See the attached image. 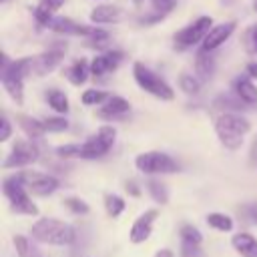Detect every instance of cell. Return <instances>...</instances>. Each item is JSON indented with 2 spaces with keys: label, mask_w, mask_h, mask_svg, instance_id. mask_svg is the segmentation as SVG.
<instances>
[{
  "label": "cell",
  "mask_w": 257,
  "mask_h": 257,
  "mask_svg": "<svg viewBox=\"0 0 257 257\" xmlns=\"http://www.w3.org/2000/svg\"><path fill=\"white\" fill-rule=\"evenodd\" d=\"M34 70V58L24 56L18 60H12L2 54V72H0V80L4 90L12 96V100L16 104L24 102V78Z\"/></svg>",
  "instance_id": "cell-1"
},
{
  "label": "cell",
  "mask_w": 257,
  "mask_h": 257,
  "mask_svg": "<svg viewBox=\"0 0 257 257\" xmlns=\"http://www.w3.org/2000/svg\"><path fill=\"white\" fill-rule=\"evenodd\" d=\"M249 131H251L249 118L239 112H221L215 118V133L221 145L229 151H237L243 145V139Z\"/></svg>",
  "instance_id": "cell-2"
},
{
  "label": "cell",
  "mask_w": 257,
  "mask_h": 257,
  "mask_svg": "<svg viewBox=\"0 0 257 257\" xmlns=\"http://www.w3.org/2000/svg\"><path fill=\"white\" fill-rule=\"evenodd\" d=\"M32 239L48 245H72L76 239V229L64 221L52 219V217H42L38 219L32 229Z\"/></svg>",
  "instance_id": "cell-3"
},
{
  "label": "cell",
  "mask_w": 257,
  "mask_h": 257,
  "mask_svg": "<svg viewBox=\"0 0 257 257\" xmlns=\"http://www.w3.org/2000/svg\"><path fill=\"white\" fill-rule=\"evenodd\" d=\"M133 76H135V82L139 84V88L153 94L155 98H161V100H173L175 98V90L165 82V78H161L155 70H151L143 62L133 64Z\"/></svg>",
  "instance_id": "cell-4"
},
{
  "label": "cell",
  "mask_w": 257,
  "mask_h": 257,
  "mask_svg": "<svg viewBox=\"0 0 257 257\" xmlns=\"http://www.w3.org/2000/svg\"><path fill=\"white\" fill-rule=\"evenodd\" d=\"M114 141H116V128L110 124H104L78 147V159H88V161L102 159L112 149Z\"/></svg>",
  "instance_id": "cell-5"
},
{
  "label": "cell",
  "mask_w": 257,
  "mask_h": 257,
  "mask_svg": "<svg viewBox=\"0 0 257 257\" xmlns=\"http://www.w3.org/2000/svg\"><path fill=\"white\" fill-rule=\"evenodd\" d=\"M2 191H4V195H6V199H8V203H10V207H12L14 213L32 215V217L38 215V207L34 205V201L30 199L26 187L22 185V181L16 175L6 177L2 181Z\"/></svg>",
  "instance_id": "cell-6"
},
{
  "label": "cell",
  "mask_w": 257,
  "mask_h": 257,
  "mask_svg": "<svg viewBox=\"0 0 257 257\" xmlns=\"http://www.w3.org/2000/svg\"><path fill=\"white\" fill-rule=\"evenodd\" d=\"M135 167L145 175H169V173L179 171L177 161L173 157H169L167 153H161V151L141 153L135 159Z\"/></svg>",
  "instance_id": "cell-7"
},
{
  "label": "cell",
  "mask_w": 257,
  "mask_h": 257,
  "mask_svg": "<svg viewBox=\"0 0 257 257\" xmlns=\"http://www.w3.org/2000/svg\"><path fill=\"white\" fill-rule=\"evenodd\" d=\"M211 28H213V18L211 16H199V18H195L191 24H187L185 28H181L175 34V42H177L179 48L195 46V44L205 40V36L209 34Z\"/></svg>",
  "instance_id": "cell-8"
},
{
  "label": "cell",
  "mask_w": 257,
  "mask_h": 257,
  "mask_svg": "<svg viewBox=\"0 0 257 257\" xmlns=\"http://www.w3.org/2000/svg\"><path fill=\"white\" fill-rule=\"evenodd\" d=\"M40 157V149L34 141H16L6 157V161L2 163L4 169H22V167H28L32 163H36Z\"/></svg>",
  "instance_id": "cell-9"
},
{
  "label": "cell",
  "mask_w": 257,
  "mask_h": 257,
  "mask_svg": "<svg viewBox=\"0 0 257 257\" xmlns=\"http://www.w3.org/2000/svg\"><path fill=\"white\" fill-rule=\"evenodd\" d=\"M16 177L22 181V185L26 187L28 193L38 195V197H46L52 195L58 189V179L46 173H38V171H20L16 173Z\"/></svg>",
  "instance_id": "cell-10"
},
{
  "label": "cell",
  "mask_w": 257,
  "mask_h": 257,
  "mask_svg": "<svg viewBox=\"0 0 257 257\" xmlns=\"http://www.w3.org/2000/svg\"><path fill=\"white\" fill-rule=\"evenodd\" d=\"M64 56H66V44L64 42H54L50 48H46L42 54H38L34 58V72L38 76H44V74L52 72L62 62Z\"/></svg>",
  "instance_id": "cell-11"
},
{
  "label": "cell",
  "mask_w": 257,
  "mask_h": 257,
  "mask_svg": "<svg viewBox=\"0 0 257 257\" xmlns=\"http://www.w3.org/2000/svg\"><path fill=\"white\" fill-rule=\"evenodd\" d=\"M235 28H237V22H235V20L215 24V26L209 30V34L205 36V40L201 42V52L211 54L213 50H217L225 40H229V38H231V34L235 32Z\"/></svg>",
  "instance_id": "cell-12"
},
{
  "label": "cell",
  "mask_w": 257,
  "mask_h": 257,
  "mask_svg": "<svg viewBox=\"0 0 257 257\" xmlns=\"http://www.w3.org/2000/svg\"><path fill=\"white\" fill-rule=\"evenodd\" d=\"M122 58H124V52H120V50H104L90 60V72L94 76H102L106 72H112L118 68Z\"/></svg>",
  "instance_id": "cell-13"
},
{
  "label": "cell",
  "mask_w": 257,
  "mask_h": 257,
  "mask_svg": "<svg viewBox=\"0 0 257 257\" xmlns=\"http://www.w3.org/2000/svg\"><path fill=\"white\" fill-rule=\"evenodd\" d=\"M131 112V104L128 100H124L122 96L118 94H110L106 98L104 104H100L98 108V118H104V120H114V118H124L126 114Z\"/></svg>",
  "instance_id": "cell-14"
},
{
  "label": "cell",
  "mask_w": 257,
  "mask_h": 257,
  "mask_svg": "<svg viewBox=\"0 0 257 257\" xmlns=\"http://www.w3.org/2000/svg\"><path fill=\"white\" fill-rule=\"evenodd\" d=\"M157 215H159V211H157V209H149V211H145V213H143V215L133 223L131 233H128L131 243H143V241H147V239L151 237L153 223H155Z\"/></svg>",
  "instance_id": "cell-15"
},
{
  "label": "cell",
  "mask_w": 257,
  "mask_h": 257,
  "mask_svg": "<svg viewBox=\"0 0 257 257\" xmlns=\"http://www.w3.org/2000/svg\"><path fill=\"white\" fill-rule=\"evenodd\" d=\"M48 28L54 30V32H58V34L86 36V38H88V36L92 34V30H94V26H84V24H78V22H74V20H70V18H64V16L54 18V20L50 22Z\"/></svg>",
  "instance_id": "cell-16"
},
{
  "label": "cell",
  "mask_w": 257,
  "mask_h": 257,
  "mask_svg": "<svg viewBox=\"0 0 257 257\" xmlns=\"http://www.w3.org/2000/svg\"><path fill=\"white\" fill-rule=\"evenodd\" d=\"M62 6L64 0H40L34 8V20L40 26H50V22L54 20V12H58Z\"/></svg>",
  "instance_id": "cell-17"
},
{
  "label": "cell",
  "mask_w": 257,
  "mask_h": 257,
  "mask_svg": "<svg viewBox=\"0 0 257 257\" xmlns=\"http://www.w3.org/2000/svg\"><path fill=\"white\" fill-rule=\"evenodd\" d=\"M233 90H235V94L247 104V106H251V104H257V86L253 84V80L245 74V76H237L235 80H233Z\"/></svg>",
  "instance_id": "cell-18"
},
{
  "label": "cell",
  "mask_w": 257,
  "mask_h": 257,
  "mask_svg": "<svg viewBox=\"0 0 257 257\" xmlns=\"http://www.w3.org/2000/svg\"><path fill=\"white\" fill-rule=\"evenodd\" d=\"M120 18H122V10L112 4H100L90 12V20L94 24H112V22H118Z\"/></svg>",
  "instance_id": "cell-19"
},
{
  "label": "cell",
  "mask_w": 257,
  "mask_h": 257,
  "mask_svg": "<svg viewBox=\"0 0 257 257\" xmlns=\"http://www.w3.org/2000/svg\"><path fill=\"white\" fill-rule=\"evenodd\" d=\"M233 247L241 257H257V239L249 233H237L231 239Z\"/></svg>",
  "instance_id": "cell-20"
},
{
  "label": "cell",
  "mask_w": 257,
  "mask_h": 257,
  "mask_svg": "<svg viewBox=\"0 0 257 257\" xmlns=\"http://www.w3.org/2000/svg\"><path fill=\"white\" fill-rule=\"evenodd\" d=\"M18 124H20V128L26 133V137H28L30 141L40 139V137H44V135H46L44 122H42V120H38V118H32V116L20 114V116H18Z\"/></svg>",
  "instance_id": "cell-21"
},
{
  "label": "cell",
  "mask_w": 257,
  "mask_h": 257,
  "mask_svg": "<svg viewBox=\"0 0 257 257\" xmlns=\"http://www.w3.org/2000/svg\"><path fill=\"white\" fill-rule=\"evenodd\" d=\"M213 72H215V60H213V56L199 50L197 52V58H195V74L205 82V80H209L213 76Z\"/></svg>",
  "instance_id": "cell-22"
},
{
  "label": "cell",
  "mask_w": 257,
  "mask_h": 257,
  "mask_svg": "<svg viewBox=\"0 0 257 257\" xmlns=\"http://www.w3.org/2000/svg\"><path fill=\"white\" fill-rule=\"evenodd\" d=\"M92 72H90V62L86 60V58H80V60H76L70 68H68V72H66V76H68V80L72 82V84H82V82H86V78L90 76Z\"/></svg>",
  "instance_id": "cell-23"
},
{
  "label": "cell",
  "mask_w": 257,
  "mask_h": 257,
  "mask_svg": "<svg viewBox=\"0 0 257 257\" xmlns=\"http://www.w3.org/2000/svg\"><path fill=\"white\" fill-rule=\"evenodd\" d=\"M46 102H48V106H50L54 112H60V114H66L68 108H70L66 94H64L62 90H58V88L46 90Z\"/></svg>",
  "instance_id": "cell-24"
},
{
  "label": "cell",
  "mask_w": 257,
  "mask_h": 257,
  "mask_svg": "<svg viewBox=\"0 0 257 257\" xmlns=\"http://www.w3.org/2000/svg\"><path fill=\"white\" fill-rule=\"evenodd\" d=\"M179 0H151L153 4V14L149 20H141L143 24H151V22H157V20H163L175 6H177Z\"/></svg>",
  "instance_id": "cell-25"
},
{
  "label": "cell",
  "mask_w": 257,
  "mask_h": 257,
  "mask_svg": "<svg viewBox=\"0 0 257 257\" xmlns=\"http://www.w3.org/2000/svg\"><path fill=\"white\" fill-rule=\"evenodd\" d=\"M179 86H181L183 92L195 96V94L201 90L203 80H201L197 74H193V72H181V76H179Z\"/></svg>",
  "instance_id": "cell-26"
},
{
  "label": "cell",
  "mask_w": 257,
  "mask_h": 257,
  "mask_svg": "<svg viewBox=\"0 0 257 257\" xmlns=\"http://www.w3.org/2000/svg\"><path fill=\"white\" fill-rule=\"evenodd\" d=\"M215 106L221 108L223 112H237L239 108L247 106L237 94H221L217 100H215Z\"/></svg>",
  "instance_id": "cell-27"
},
{
  "label": "cell",
  "mask_w": 257,
  "mask_h": 257,
  "mask_svg": "<svg viewBox=\"0 0 257 257\" xmlns=\"http://www.w3.org/2000/svg\"><path fill=\"white\" fill-rule=\"evenodd\" d=\"M207 225L217 229V231H223V233H229L233 229V219L225 213H209L207 215Z\"/></svg>",
  "instance_id": "cell-28"
},
{
  "label": "cell",
  "mask_w": 257,
  "mask_h": 257,
  "mask_svg": "<svg viewBox=\"0 0 257 257\" xmlns=\"http://www.w3.org/2000/svg\"><path fill=\"white\" fill-rule=\"evenodd\" d=\"M147 189H149L151 197H153L157 203H161V205L169 203V191H167V187H165L161 181H157V179H151V181L147 183Z\"/></svg>",
  "instance_id": "cell-29"
},
{
  "label": "cell",
  "mask_w": 257,
  "mask_h": 257,
  "mask_svg": "<svg viewBox=\"0 0 257 257\" xmlns=\"http://www.w3.org/2000/svg\"><path fill=\"white\" fill-rule=\"evenodd\" d=\"M108 96H110V94H108V92H104V90L88 88V90H84V92H82L80 100H82V104H86V106H94V104H104Z\"/></svg>",
  "instance_id": "cell-30"
},
{
  "label": "cell",
  "mask_w": 257,
  "mask_h": 257,
  "mask_svg": "<svg viewBox=\"0 0 257 257\" xmlns=\"http://www.w3.org/2000/svg\"><path fill=\"white\" fill-rule=\"evenodd\" d=\"M104 209L110 217H118L124 211V201L118 195H106L104 197Z\"/></svg>",
  "instance_id": "cell-31"
},
{
  "label": "cell",
  "mask_w": 257,
  "mask_h": 257,
  "mask_svg": "<svg viewBox=\"0 0 257 257\" xmlns=\"http://www.w3.org/2000/svg\"><path fill=\"white\" fill-rule=\"evenodd\" d=\"M179 233H181V239H183V243H193V245H201V241H203V235H201V231L197 229V227H193V225H181V229H179Z\"/></svg>",
  "instance_id": "cell-32"
},
{
  "label": "cell",
  "mask_w": 257,
  "mask_h": 257,
  "mask_svg": "<svg viewBox=\"0 0 257 257\" xmlns=\"http://www.w3.org/2000/svg\"><path fill=\"white\" fill-rule=\"evenodd\" d=\"M42 122H44L46 133H62V131L68 128V120L64 116H48Z\"/></svg>",
  "instance_id": "cell-33"
},
{
  "label": "cell",
  "mask_w": 257,
  "mask_h": 257,
  "mask_svg": "<svg viewBox=\"0 0 257 257\" xmlns=\"http://www.w3.org/2000/svg\"><path fill=\"white\" fill-rule=\"evenodd\" d=\"M64 205H66V209H70L74 215H86V213H88V205H86L82 199H78V197H68V199H64Z\"/></svg>",
  "instance_id": "cell-34"
},
{
  "label": "cell",
  "mask_w": 257,
  "mask_h": 257,
  "mask_svg": "<svg viewBox=\"0 0 257 257\" xmlns=\"http://www.w3.org/2000/svg\"><path fill=\"white\" fill-rule=\"evenodd\" d=\"M239 213L243 215V219H245V221H249V223L257 225V201H253V203H247V205L239 207Z\"/></svg>",
  "instance_id": "cell-35"
},
{
  "label": "cell",
  "mask_w": 257,
  "mask_h": 257,
  "mask_svg": "<svg viewBox=\"0 0 257 257\" xmlns=\"http://www.w3.org/2000/svg\"><path fill=\"white\" fill-rule=\"evenodd\" d=\"M12 241H14V247H16L18 257H30V243H28V239H26V237L16 235Z\"/></svg>",
  "instance_id": "cell-36"
},
{
  "label": "cell",
  "mask_w": 257,
  "mask_h": 257,
  "mask_svg": "<svg viewBox=\"0 0 257 257\" xmlns=\"http://www.w3.org/2000/svg\"><path fill=\"white\" fill-rule=\"evenodd\" d=\"M245 44H247L249 52H257V22H255V24H251V26L247 28Z\"/></svg>",
  "instance_id": "cell-37"
},
{
  "label": "cell",
  "mask_w": 257,
  "mask_h": 257,
  "mask_svg": "<svg viewBox=\"0 0 257 257\" xmlns=\"http://www.w3.org/2000/svg\"><path fill=\"white\" fill-rule=\"evenodd\" d=\"M78 147L80 145H74V143H70V145H64V147H58L56 149V155L58 157H62V159H78Z\"/></svg>",
  "instance_id": "cell-38"
},
{
  "label": "cell",
  "mask_w": 257,
  "mask_h": 257,
  "mask_svg": "<svg viewBox=\"0 0 257 257\" xmlns=\"http://www.w3.org/2000/svg\"><path fill=\"white\" fill-rule=\"evenodd\" d=\"M88 40H90L94 46H102L104 42H108V32L102 30V28H94L92 34L88 36Z\"/></svg>",
  "instance_id": "cell-39"
},
{
  "label": "cell",
  "mask_w": 257,
  "mask_h": 257,
  "mask_svg": "<svg viewBox=\"0 0 257 257\" xmlns=\"http://www.w3.org/2000/svg\"><path fill=\"white\" fill-rule=\"evenodd\" d=\"M181 257H203V251L199 249V245L183 243L181 245Z\"/></svg>",
  "instance_id": "cell-40"
},
{
  "label": "cell",
  "mask_w": 257,
  "mask_h": 257,
  "mask_svg": "<svg viewBox=\"0 0 257 257\" xmlns=\"http://www.w3.org/2000/svg\"><path fill=\"white\" fill-rule=\"evenodd\" d=\"M10 135H12V124H10L8 116H6V114H2V128H0V141H2V143H6V141L10 139Z\"/></svg>",
  "instance_id": "cell-41"
},
{
  "label": "cell",
  "mask_w": 257,
  "mask_h": 257,
  "mask_svg": "<svg viewBox=\"0 0 257 257\" xmlns=\"http://www.w3.org/2000/svg\"><path fill=\"white\" fill-rule=\"evenodd\" d=\"M249 161H251V165H257V137H255V141H253V145H251Z\"/></svg>",
  "instance_id": "cell-42"
},
{
  "label": "cell",
  "mask_w": 257,
  "mask_h": 257,
  "mask_svg": "<svg viewBox=\"0 0 257 257\" xmlns=\"http://www.w3.org/2000/svg\"><path fill=\"white\" fill-rule=\"evenodd\" d=\"M126 191H128L133 197H139V195H141V189H139V187H137V183H133V181H128V183H126Z\"/></svg>",
  "instance_id": "cell-43"
},
{
  "label": "cell",
  "mask_w": 257,
  "mask_h": 257,
  "mask_svg": "<svg viewBox=\"0 0 257 257\" xmlns=\"http://www.w3.org/2000/svg\"><path fill=\"white\" fill-rule=\"evenodd\" d=\"M245 70H247V76L249 78H257V62H249Z\"/></svg>",
  "instance_id": "cell-44"
},
{
  "label": "cell",
  "mask_w": 257,
  "mask_h": 257,
  "mask_svg": "<svg viewBox=\"0 0 257 257\" xmlns=\"http://www.w3.org/2000/svg\"><path fill=\"white\" fill-rule=\"evenodd\" d=\"M155 257H175V253L171 249H161V251H157Z\"/></svg>",
  "instance_id": "cell-45"
},
{
  "label": "cell",
  "mask_w": 257,
  "mask_h": 257,
  "mask_svg": "<svg viewBox=\"0 0 257 257\" xmlns=\"http://www.w3.org/2000/svg\"><path fill=\"white\" fill-rule=\"evenodd\" d=\"M143 2H145V0H133V4H135V6H141Z\"/></svg>",
  "instance_id": "cell-46"
},
{
  "label": "cell",
  "mask_w": 257,
  "mask_h": 257,
  "mask_svg": "<svg viewBox=\"0 0 257 257\" xmlns=\"http://www.w3.org/2000/svg\"><path fill=\"white\" fill-rule=\"evenodd\" d=\"M253 10H257V0H255V2H253Z\"/></svg>",
  "instance_id": "cell-47"
}]
</instances>
